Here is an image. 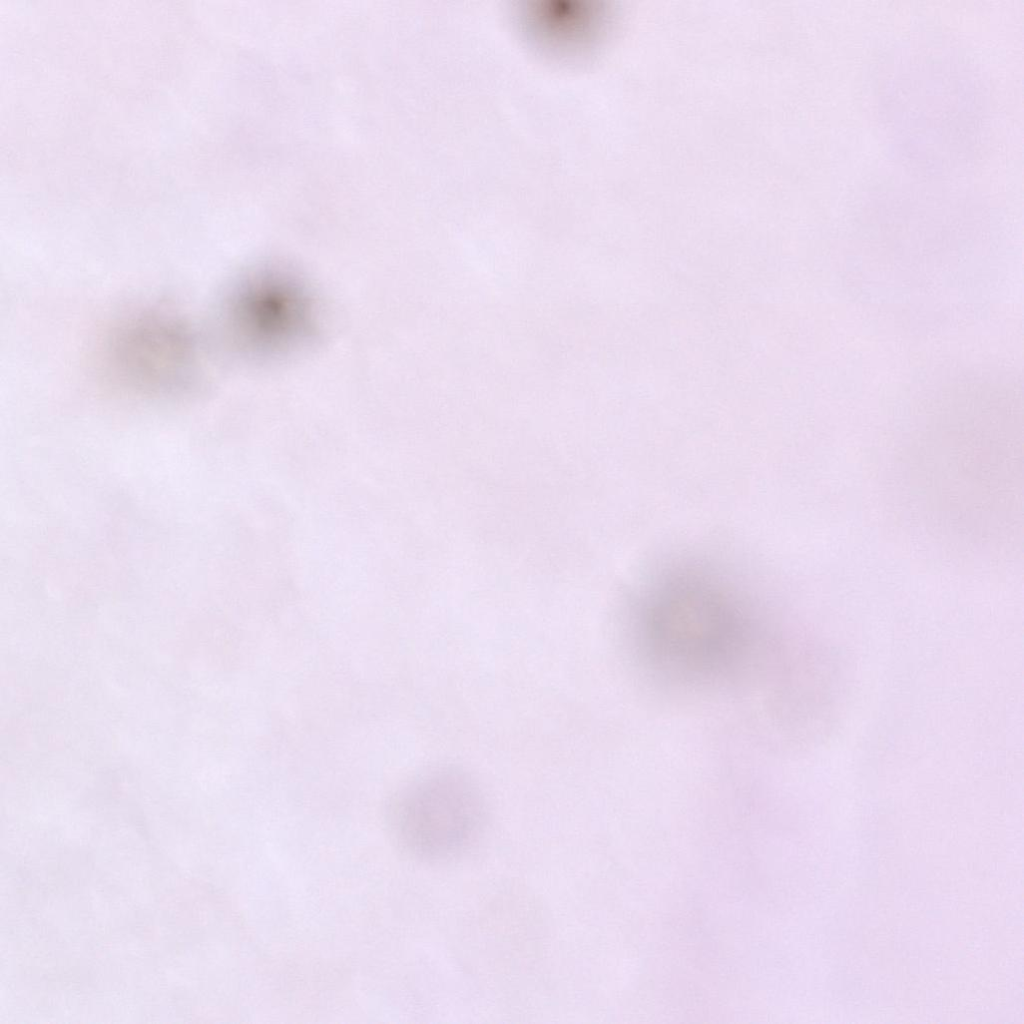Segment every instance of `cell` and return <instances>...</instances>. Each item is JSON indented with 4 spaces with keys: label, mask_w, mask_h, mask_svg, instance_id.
<instances>
[{
    "label": "cell",
    "mask_w": 1024,
    "mask_h": 1024,
    "mask_svg": "<svg viewBox=\"0 0 1024 1024\" xmlns=\"http://www.w3.org/2000/svg\"><path fill=\"white\" fill-rule=\"evenodd\" d=\"M243 293L235 304L236 322L246 332L271 341L285 337L301 323L302 305L287 286L268 283Z\"/></svg>",
    "instance_id": "4"
},
{
    "label": "cell",
    "mask_w": 1024,
    "mask_h": 1024,
    "mask_svg": "<svg viewBox=\"0 0 1024 1024\" xmlns=\"http://www.w3.org/2000/svg\"><path fill=\"white\" fill-rule=\"evenodd\" d=\"M107 356L118 380L148 394L183 391L197 367L191 331L164 313L142 314L127 321L113 334Z\"/></svg>",
    "instance_id": "3"
},
{
    "label": "cell",
    "mask_w": 1024,
    "mask_h": 1024,
    "mask_svg": "<svg viewBox=\"0 0 1024 1024\" xmlns=\"http://www.w3.org/2000/svg\"><path fill=\"white\" fill-rule=\"evenodd\" d=\"M487 815L478 782L463 768L449 765L420 775L399 792L391 824L407 852L440 862L468 852L482 836Z\"/></svg>",
    "instance_id": "2"
},
{
    "label": "cell",
    "mask_w": 1024,
    "mask_h": 1024,
    "mask_svg": "<svg viewBox=\"0 0 1024 1024\" xmlns=\"http://www.w3.org/2000/svg\"><path fill=\"white\" fill-rule=\"evenodd\" d=\"M644 647L660 667L680 676H707L739 651L744 615L718 578L695 569L656 579L637 608Z\"/></svg>",
    "instance_id": "1"
}]
</instances>
